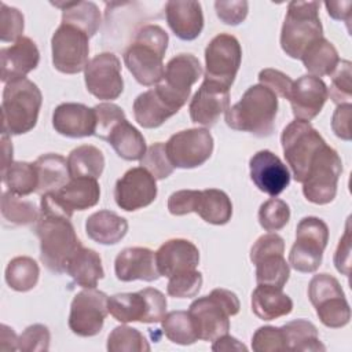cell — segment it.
Wrapping results in <instances>:
<instances>
[{
    "instance_id": "cell-24",
    "label": "cell",
    "mask_w": 352,
    "mask_h": 352,
    "mask_svg": "<svg viewBox=\"0 0 352 352\" xmlns=\"http://www.w3.org/2000/svg\"><path fill=\"white\" fill-rule=\"evenodd\" d=\"M327 89L322 78L311 74L301 76L297 81H293L287 99L290 100L296 120L309 122L315 118L329 98Z\"/></svg>"
},
{
    "instance_id": "cell-47",
    "label": "cell",
    "mask_w": 352,
    "mask_h": 352,
    "mask_svg": "<svg viewBox=\"0 0 352 352\" xmlns=\"http://www.w3.org/2000/svg\"><path fill=\"white\" fill-rule=\"evenodd\" d=\"M330 76L331 84L330 89H327L330 99L337 104L349 103L352 99V63L349 60H340Z\"/></svg>"
},
{
    "instance_id": "cell-39",
    "label": "cell",
    "mask_w": 352,
    "mask_h": 352,
    "mask_svg": "<svg viewBox=\"0 0 352 352\" xmlns=\"http://www.w3.org/2000/svg\"><path fill=\"white\" fill-rule=\"evenodd\" d=\"M67 166L72 177H100L104 169L102 151L91 144H82L72 150L67 157Z\"/></svg>"
},
{
    "instance_id": "cell-52",
    "label": "cell",
    "mask_w": 352,
    "mask_h": 352,
    "mask_svg": "<svg viewBox=\"0 0 352 352\" xmlns=\"http://www.w3.org/2000/svg\"><path fill=\"white\" fill-rule=\"evenodd\" d=\"M252 349L256 352L286 351L282 329L274 326L258 327L252 337Z\"/></svg>"
},
{
    "instance_id": "cell-9",
    "label": "cell",
    "mask_w": 352,
    "mask_h": 352,
    "mask_svg": "<svg viewBox=\"0 0 352 352\" xmlns=\"http://www.w3.org/2000/svg\"><path fill=\"white\" fill-rule=\"evenodd\" d=\"M329 241L327 224L315 216L300 220L296 228V242L289 253V264L298 272H315L323 258Z\"/></svg>"
},
{
    "instance_id": "cell-18",
    "label": "cell",
    "mask_w": 352,
    "mask_h": 352,
    "mask_svg": "<svg viewBox=\"0 0 352 352\" xmlns=\"http://www.w3.org/2000/svg\"><path fill=\"white\" fill-rule=\"evenodd\" d=\"M84 78L88 92L102 100H114L124 89L121 62L111 52L95 55L84 69Z\"/></svg>"
},
{
    "instance_id": "cell-46",
    "label": "cell",
    "mask_w": 352,
    "mask_h": 352,
    "mask_svg": "<svg viewBox=\"0 0 352 352\" xmlns=\"http://www.w3.org/2000/svg\"><path fill=\"white\" fill-rule=\"evenodd\" d=\"M140 165L155 180H162V179L170 176L173 172V168H175L168 158L165 143H162V142H157L146 150L144 155L140 160Z\"/></svg>"
},
{
    "instance_id": "cell-60",
    "label": "cell",
    "mask_w": 352,
    "mask_h": 352,
    "mask_svg": "<svg viewBox=\"0 0 352 352\" xmlns=\"http://www.w3.org/2000/svg\"><path fill=\"white\" fill-rule=\"evenodd\" d=\"M0 329H1L0 330V349L1 351L18 349V337H16L15 331L6 324H1Z\"/></svg>"
},
{
    "instance_id": "cell-15",
    "label": "cell",
    "mask_w": 352,
    "mask_h": 352,
    "mask_svg": "<svg viewBox=\"0 0 352 352\" xmlns=\"http://www.w3.org/2000/svg\"><path fill=\"white\" fill-rule=\"evenodd\" d=\"M242 48L236 37L227 33L214 36L205 50V80L231 87L241 66Z\"/></svg>"
},
{
    "instance_id": "cell-58",
    "label": "cell",
    "mask_w": 352,
    "mask_h": 352,
    "mask_svg": "<svg viewBox=\"0 0 352 352\" xmlns=\"http://www.w3.org/2000/svg\"><path fill=\"white\" fill-rule=\"evenodd\" d=\"M326 8H327V14L336 19V21H345V23L348 25V30L349 25H351V8H352V1L346 0V1H326L324 3Z\"/></svg>"
},
{
    "instance_id": "cell-55",
    "label": "cell",
    "mask_w": 352,
    "mask_h": 352,
    "mask_svg": "<svg viewBox=\"0 0 352 352\" xmlns=\"http://www.w3.org/2000/svg\"><path fill=\"white\" fill-rule=\"evenodd\" d=\"M198 190H179L170 194L168 199V210L173 216H183L194 212V204Z\"/></svg>"
},
{
    "instance_id": "cell-41",
    "label": "cell",
    "mask_w": 352,
    "mask_h": 352,
    "mask_svg": "<svg viewBox=\"0 0 352 352\" xmlns=\"http://www.w3.org/2000/svg\"><path fill=\"white\" fill-rule=\"evenodd\" d=\"M38 264L28 256L14 257L6 268V282L16 292L32 290L38 280Z\"/></svg>"
},
{
    "instance_id": "cell-61",
    "label": "cell",
    "mask_w": 352,
    "mask_h": 352,
    "mask_svg": "<svg viewBox=\"0 0 352 352\" xmlns=\"http://www.w3.org/2000/svg\"><path fill=\"white\" fill-rule=\"evenodd\" d=\"M1 142H3V165H1V170H3L12 162V144L8 140V135H3Z\"/></svg>"
},
{
    "instance_id": "cell-34",
    "label": "cell",
    "mask_w": 352,
    "mask_h": 352,
    "mask_svg": "<svg viewBox=\"0 0 352 352\" xmlns=\"http://www.w3.org/2000/svg\"><path fill=\"white\" fill-rule=\"evenodd\" d=\"M33 164L38 176L37 192L40 195L56 191L70 180L67 161L59 154H43Z\"/></svg>"
},
{
    "instance_id": "cell-48",
    "label": "cell",
    "mask_w": 352,
    "mask_h": 352,
    "mask_svg": "<svg viewBox=\"0 0 352 352\" xmlns=\"http://www.w3.org/2000/svg\"><path fill=\"white\" fill-rule=\"evenodd\" d=\"M202 274L197 270L186 271L169 278L166 292L172 297L190 298L195 297L202 286Z\"/></svg>"
},
{
    "instance_id": "cell-31",
    "label": "cell",
    "mask_w": 352,
    "mask_h": 352,
    "mask_svg": "<svg viewBox=\"0 0 352 352\" xmlns=\"http://www.w3.org/2000/svg\"><path fill=\"white\" fill-rule=\"evenodd\" d=\"M65 272L84 289L96 287L98 280L104 276L99 253L82 246L69 258Z\"/></svg>"
},
{
    "instance_id": "cell-43",
    "label": "cell",
    "mask_w": 352,
    "mask_h": 352,
    "mask_svg": "<svg viewBox=\"0 0 352 352\" xmlns=\"http://www.w3.org/2000/svg\"><path fill=\"white\" fill-rule=\"evenodd\" d=\"M1 216L11 226H28L38 219L37 208L30 201H23L10 191L1 195Z\"/></svg>"
},
{
    "instance_id": "cell-7",
    "label": "cell",
    "mask_w": 352,
    "mask_h": 352,
    "mask_svg": "<svg viewBox=\"0 0 352 352\" xmlns=\"http://www.w3.org/2000/svg\"><path fill=\"white\" fill-rule=\"evenodd\" d=\"M280 143L296 182L302 183L316 153L326 144L319 132L307 121H292L282 132Z\"/></svg>"
},
{
    "instance_id": "cell-36",
    "label": "cell",
    "mask_w": 352,
    "mask_h": 352,
    "mask_svg": "<svg viewBox=\"0 0 352 352\" xmlns=\"http://www.w3.org/2000/svg\"><path fill=\"white\" fill-rule=\"evenodd\" d=\"M107 142L118 157L126 161H138L146 153V140L143 135L128 122V120L117 124L110 132Z\"/></svg>"
},
{
    "instance_id": "cell-20",
    "label": "cell",
    "mask_w": 352,
    "mask_h": 352,
    "mask_svg": "<svg viewBox=\"0 0 352 352\" xmlns=\"http://www.w3.org/2000/svg\"><path fill=\"white\" fill-rule=\"evenodd\" d=\"M230 107V88L210 80H204L192 96L188 110L192 122L213 126Z\"/></svg>"
},
{
    "instance_id": "cell-27",
    "label": "cell",
    "mask_w": 352,
    "mask_h": 352,
    "mask_svg": "<svg viewBox=\"0 0 352 352\" xmlns=\"http://www.w3.org/2000/svg\"><path fill=\"white\" fill-rule=\"evenodd\" d=\"M117 279L132 282L136 279L153 282L161 275L157 268L155 253L147 248H126L122 249L114 261Z\"/></svg>"
},
{
    "instance_id": "cell-25",
    "label": "cell",
    "mask_w": 352,
    "mask_h": 352,
    "mask_svg": "<svg viewBox=\"0 0 352 352\" xmlns=\"http://www.w3.org/2000/svg\"><path fill=\"white\" fill-rule=\"evenodd\" d=\"M38 60L40 52L36 43L30 37L22 36L12 45L0 50L1 81L7 84L12 80L23 78L37 67Z\"/></svg>"
},
{
    "instance_id": "cell-13",
    "label": "cell",
    "mask_w": 352,
    "mask_h": 352,
    "mask_svg": "<svg viewBox=\"0 0 352 352\" xmlns=\"http://www.w3.org/2000/svg\"><path fill=\"white\" fill-rule=\"evenodd\" d=\"M285 241L275 232L261 235L250 249V261L256 265L257 285L283 289L290 276V267L283 257Z\"/></svg>"
},
{
    "instance_id": "cell-37",
    "label": "cell",
    "mask_w": 352,
    "mask_h": 352,
    "mask_svg": "<svg viewBox=\"0 0 352 352\" xmlns=\"http://www.w3.org/2000/svg\"><path fill=\"white\" fill-rule=\"evenodd\" d=\"M311 76H330L337 67L340 58L336 47L324 37L314 41L300 58Z\"/></svg>"
},
{
    "instance_id": "cell-29",
    "label": "cell",
    "mask_w": 352,
    "mask_h": 352,
    "mask_svg": "<svg viewBox=\"0 0 352 352\" xmlns=\"http://www.w3.org/2000/svg\"><path fill=\"white\" fill-rule=\"evenodd\" d=\"M165 14L169 28L180 40L191 41L204 29V14L199 1L170 0L165 4Z\"/></svg>"
},
{
    "instance_id": "cell-28",
    "label": "cell",
    "mask_w": 352,
    "mask_h": 352,
    "mask_svg": "<svg viewBox=\"0 0 352 352\" xmlns=\"http://www.w3.org/2000/svg\"><path fill=\"white\" fill-rule=\"evenodd\" d=\"M95 111L82 103H62L52 114L55 131L67 138L95 135Z\"/></svg>"
},
{
    "instance_id": "cell-54",
    "label": "cell",
    "mask_w": 352,
    "mask_h": 352,
    "mask_svg": "<svg viewBox=\"0 0 352 352\" xmlns=\"http://www.w3.org/2000/svg\"><path fill=\"white\" fill-rule=\"evenodd\" d=\"M216 14L219 19L226 25H239L245 21L249 10V3L245 0H231V1H216Z\"/></svg>"
},
{
    "instance_id": "cell-53",
    "label": "cell",
    "mask_w": 352,
    "mask_h": 352,
    "mask_svg": "<svg viewBox=\"0 0 352 352\" xmlns=\"http://www.w3.org/2000/svg\"><path fill=\"white\" fill-rule=\"evenodd\" d=\"M258 81L261 85L267 87L276 96L287 99L293 87V80L276 69H263L258 73Z\"/></svg>"
},
{
    "instance_id": "cell-45",
    "label": "cell",
    "mask_w": 352,
    "mask_h": 352,
    "mask_svg": "<svg viewBox=\"0 0 352 352\" xmlns=\"http://www.w3.org/2000/svg\"><path fill=\"white\" fill-rule=\"evenodd\" d=\"M290 219L289 205L279 199L271 198L265 201L258 209V223L265 231H279Z\"/></svg>"
},
{
    "instance_id": "cell-16",
    "label": "cell",
    "mask_w": 352,
    "mask_h": 352,
    "mask_svg": "<svg viewBox=\"0 0 352 352\" xmlns=\"http://www.w3.org/2000/svg\"><path fill=\"white\" fill-rule=\"evenodd\" d=\"M165 148L175 168L191 169L201 166L209 160L213 151V138L204 128L184 129L172 135Z\"/></svg>"
},
{
    "instance_id": "cell-12",
    "label": "cell",
    "mask_w": 352,
    "mask_h": 352,
    "mask_svg": "<svg viewBox=\"0 0 352 352\" xmlns=\"http://www.w3.org/2000/svg\"><path fill=\"white\" fill-rule=\"evenodd\" d=\"M100 198V187L96 179L72 177L56 191L41 195L43 214L72 219L74 210H85L95 206Z\"/></svg>"
},
{
    "instance_id": "cell-3",
    "label": "cell",
    "mask_w": 352,
    "mask_h": 352,
    "mask_svg": "<svg viewBox=\"0 0 352 352\" xmlns=\"http://www.w3.org/2000/svg\"><path fill=\"white\" fill-rule=\"evenodd\" d=\"M34 224L40 239L41 263L51 272L63 274L69 258L81 248L70 219L40 213Z\"/></svg>"
},
{
    "instance_id": "cell-30",
    "label": "cell",
    "mask_w": 352,
    "mask_h": 352,
    "mask_svg": "<svg viewBox=\"0 0 352 352\" xmlns=\"http://www.w3.org/2000/svg\"><path fill=\"white\" fill-rule=\"evenodd\" d=\"M87 235L102 245H116L128 232V221L111 210L92 213L85 221Z\"/></svg>"
},
{
    "instance_id": "cell-49",
    "label": "cell",
    "mask_w": 352,
    "mask_h": 352,
    "mask_svg": "<svg viewBox=\"0 0 352 352\" xmlns=\"http://www.w3.org/2000/svg\"><path fill=\"white\" fill-rule=\"evenodd\" d=\"M95 111V136L107 140L113 128L126 120L122 109L114 103H99L94 107Z\"/></svg>"
},
{
    "instance_id": "cell-33",
    "label": "cell",
    "mask_w": 352,
    "mask_h": 352,
    "mask_svg": "<svg viewBox=\"0 0 352 352\" xmlns=\"http://www.w3.org/2000/svg\"><path fill=\"white\" fill-rule=\"evenodd\" d=\"M194 212L198 213L206 223L223 226L232 216V204L228 195L217 188L198 190L194 204Z\"/></svg>"
},
{
    "instance_id": "cell-38",
    "label": "cell",
    "mask_w": 352,
    "mask_h": 352,
    "mask_svg": "<svg viewBox=\"0 0 352 352\" xmlns=\"http://www.w3.org/2000/svg\"><path fill=\"white\" fill-rule=\"evenodd\" d=\"M286 351H298V352H316L324 351V345L319 340L318 329L314 323L305 319L292 320L282 327Z\"/></svg>"
},
{
    "instance_id": "cell-22",
    "label": "cell",
    "mask_w": 352,
    "mask_h": 352,
    "mask_svg": "<svg viewBox=\"0 0 352 352\" xmlns=\"http://www.w3.org/2000/svg\"><path fill=\"white\" fill-rule=\"evenodd\" d=\"M183 106L176 102L160 84L140 94L133 102V116L143 128H158L175 116Z\"/></svg>"
},
{
    "instance_id": "cell-44",
    "label": "cell",
    "mask_w": 352,
    "mask_h": 352,
    "mask_svg": "<svg viewBox=\"0 0 352 352\" xmlns=\"http://www.w3.org/2000/svg\"><path fill=\"white\" fill-rule=\"evenodd\" d=\"M107 351L110 352H147L150 345L146 337L133 327L117 326L109 334Z\"/></svg>"
},
{
    "instance_id": "cell-42",
    "label": "cell",
    "mask_w": 352,
    "mask_h": 352,
    "mask_svg": "<svg viewBox=\"0 0 352 352\" xmlns=\"http://www.w3.org/2000/svg\"><path fill=\"white\" fill-rule=\"evenodd\" d=\"M161 326L166 338L175 344L191 345L198 340L192 320L186 311H172L165 314Z\"/></svg>"
},
{
    "instance_id": "cell-40",
    "label": "cell",
    "mask_w": 352,
    "mask_h": 352,
    "mask_svg": "<svg viewBox=\"0 0 352 352\" xmlns=\"http://www.w3.org/2000/svg\"><path fill=\"white\" fill-rule=\"evenodd\" d=\"M1 179L10 192L18 197H25L37 192L38 176L34 164L29 162H11L1 170Z\"/></svg>"
},
{
    "instance_id": "cell-32",
    "label": "cell",
    "mask_w": 352,
    "mask_h": 352,
    "mask_svg": "<svg viewBox=\"0 0 352 352\" xmlns=\"http://www.w3.org/2000/svg\"><path fill=\"white\" fill-rule=\"evenodd\" d=\"M292 309V298L279 287L258 285L252 293V311L263 320H274L289 315Z\"/></svg>"
},
{
    "instance_id": "cell-17",
    "label": "cell",
    "mask_w": 352,
    "mask_h": 352,
    "mask_svg": "<svg viewBox=\"0 0 352 352\" xmlns=\"http://www.w3.org/2000/svg\"><path fill=\"white\" fill-rule=\"evenodd\" d=\"M109 297L95 287L77 293L70 305L69 327L80 337L96 336L109 314Z\"/></svg>"
},
{
    "instance_id": "cell-19",
    "label": "cell",
    "mask_w": 352,
    "mask_h": 352,
    "mask_svg": "<svg viewBox=\"0 0 352 352\" xmlns=\"http://www.w3.org/2000/svg\"><path fill=\"white\" fill-rule=\"evenodd\" d=\"M157 197L155 179L142 166L132 168L121 176L114 187L116 204L126 210L133 212L148 206Z\"/></svg>"
},
{
    "instance_id": "cell-57",
    "label": "cell",
    "mask_w": 352,
    "mask_h": 352,
    "mask_svg": "<svg viewBox=\"0 0 352 352\" xmlns=\"http://www.w3.org/2000/svg\"><path fill=\"white\" fill-rule=\"evenodd\" d=\"M351 110H352L351 103L338 104L331 120V128L334 133L344 140H351V126H349Z\"/></svg>"
},
{
    "instance_id": "cell-10",
    "label": "cell",
    "mask_w": 352,
    "mask_h": 352,
    "mask_svg": "<svg viewBox=\"0 0 352 352\" xmlns=\"http://www.w3.org/2000/svg\"><path fill=\"white\" fill-rule=\"evenodd\" d=\"M308 297L320 322L330 329L349 323L351 308L340 282L329 274L315 275L308 285Z\"/></svg>"
},
{
    "instance_id": "cell-59",
    "label": "cell",
    "mask_w": 352,
    "mask_h": 352,
    "mask_svg": "<svg viewBox=\"0 0 352 352\" xmlns=\"http://www.w3.org/2000/svg\"><path fill=\"white\" fill-rule=\"evenodd\" d=\"M212 351L214 352H221V351H246V346L241 344L236 338L224 334L213 341Z\"/></svg>"
},
{
    "instance_id": "cell-51",
    "label": "cell",
    "mask_w": 352,
    "mask_h": 352,
    "mask_svg": "<svg viewBox=\"0 0 352 352\" xmlns=\"http://www.w3.org/2000/svg\"><path fill=\"white\" fill-rule=\"evenodd\" d=\"M50 330L47 326L36 323L23 330L18 337V349L25 352H41L50 348Z\"/></svg>"
},
{
    "instance_id": "cell-1",
    "label": "cell",
    "mask_w": 352,
    "mask_h": 352,
    "mask_svg": "<svg viewBox=\"0 0 352 352\" xmlns=\"http://www.w3.org/2000/svg\"><path fill=\"white\" fill-rule=\"evenodd\" d=\"M168 41V33L158 25H144L138 30L135 40L124 52V62L139 84L151 87L162 81V59Z\"/></svg>"
},
{
    "instance_id": "cell-2",
    "label": "cell",
    "mask_w": 352,
    "mask_h": 352,
    "mask_svg": "<svg viewBox=\"0 0 352 352\" xmlns=\"http://www.w3.org/2000/svg\"><path fill=\"white\" fill-rule=\"evenodd\" d=\"M278 113V96L257 84L245 91L239 102L226 111V124L235 131L267 138L274 132Z\"/></svg>"
},
{
    "instance_id": "cell-50",
    "label": "cell",
    "mask_w": 352,
    "mask_h": 352,
    "mask_svg": "<svg viewBox=\"0 0 352 352\" xmlns=\"http://www.w3.org/2000/svg\"><path fill=\"white\" fill-rule=\"evenodd\" d=\"M23 32V15L19 10L0 4V40L3 43L18 41Z\"/></svg>"
},
{
    "instance_id": "cell-35",
    "label": "cell",
    "mask_w": 352,
    "mask_h": 352,
    "mask_svg": "<svg viewBox=\"0 0 352 352\" xmlns=\"http://www.w3.org/2000/svg\"><path fill=\"white\" fill-rule=\"evenodd\" d=\"M55 7L62 8V23L72 25L88 37H92L100 26V11L92 1H55Z\"/></svg>"
},
{
    "instance_id": "cell-8",
    "label": "cell",
    "mask_w": 352,
    "mask_h": 352,
    "mask_svg": "<svg viewBox=\"0 0 352 352\" xmlns=\"http://www.w3.org/2000/svg\"><path fill=\"white\" fill-rule=\"evenodd\" d=\"M109 314L121 323L161 322L166 312V297L154 287L136 293H118L109 297Z\"/></svg>"
},
{
    "instance_id": "cell-5",
    "label": "cell",
    "mask_w": 352,
    "mask_h": 352,
    "mask_svg": "<svg viewBox=\"0 0 352 352\" xmlns=\"http://www.w3.org/2000/svg\"><path fill=\"white\" fill-rule=\"evenodd\" d=\"M241 304L235 293L227 289H213L208 296L194 300L188 308L198 340L214 341L228 334L230 316L239 312Z\"/></svg>"
},
{
    "instance_id": "cell-21",
    "label": "cell",
    "mask_w": 352,
    "mask_h": 352,
    "mask_svg": "<svg viewBox=\"0 0 352 352\" xmlns=\"http://www.w3.org/2000/svg\"><path fill=\"white\" fill-rule=\"evenodd\" d=\"M202 74L199 60L191 54H179L165 66L164 78L160 85L182 106L186 104L191 87Z\"/></svg>"
},
{
    "instance_id": "cell-6",
    "label": "cell",
    "mask_w": 352,
    "mask_h": 352,
    "mask_svg": "<svg viewBox=\"0 0 352 352\" xmlns=\"http://www.w3.org/2000/svg\"><path fill=\"white\" fill-rule=\"evenodd\" d=\"M323 37L318 1H290L280 32V47L286 55L300 59L304 51Z\"/></svg>"
},
{
    "instance_id": "cell-26",
    "label": "cell",
    "mask_w": 352,
    "mask_h": 352,
    "mask_svg": "<svg viewBox=\"0 0 352 352\" xmlns=\"http://www.w3.org/2000/svg\"><path fill=\"white\" fill-rule=\"evenodd\" d=\"M157 268L161 276L170 278L173 275L195 270L199 264L198 248L182 238L164 242L155 252Z\"/></svg>"
},
{
    "instance_id": "cell-14",
    "label": "cell",
    "mask_w": 352,
    "mask_h": 352,
    "mask_svg": "<svg viewBox=\"0 0 352 352\" xmlns=\"http://www.w3.org/2000/svg\"><path fill=\"white\" fill-rule=\"evenodd\" d=\"M51 48L54 67L60 73H80L89 62V37L72 25L60 23L52 34Z\"/></svg>"
},
{
    "instance_id": "cell-23",
    "label": "cell",
    "mask_w": 352,
    "mask_h": 352,
    "mask_svg": "<svg viewBox=\"0 0 352 352\" xmlns=\"http://www.w3.org/2000/svg\"><path fill=\"white\" fill-rule=\"evenodd\" d=\"M250 177L256 187L271 195H279L290 183L287 166L270 150H260L249 161Z\"/></svg>"
},
{
    "instance_id": "cell-4",
    "label": "cell",
    "mask_w": 352,
    "mask_h": 352,
    "mask_svg": "<svg viewBox=\"0 0 352 352\" xmlns=\"http://www.w3.org/2000/svg\"><path fill=\"white\" fill-rule=\"evenodd\" d=\"M43 96L38 87L26 77L6 84L1 100L3 135H22L32 131L38 118Z\"/></svg>"
},
{
    "instance_id": "cell-56",
    "label": "cell",
    "mask_w": 352,
    "mask_h": 352,
    "mask_svg": "<svg viewBox=\"0 0 352 352\" xmlns=\"http://www.w3.org/2000/svg\"><path fill=\"white\" fill-rule=\"evenodd\" d=\"M334 265L338 272L349 276L351 268V230H349V219L346 221V228L344 235L341 236L338 246L334 253Z\"/></svg>"
},
{
    "instance_id": "cell-11",
    "label": "cell",
    "mask_w": 352,
    "mask_h": 352,
    "mask_svg": "<svg viewBox=\"0 0 352 352\" xmlns=\"http://www.w3.org/2000/svg\"><path fill=\"white\" fill-rule=\"evenodd\" d=\"M342 172L338 153L324 144L314 157L302 182L304 197L316 205H326L336 198L337 183Z\"/></svg>"
}]
</instances>
